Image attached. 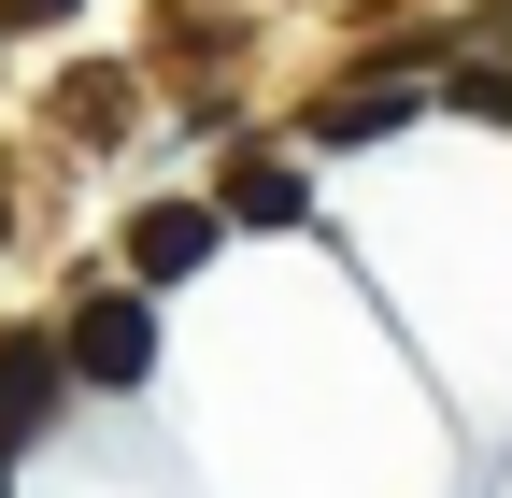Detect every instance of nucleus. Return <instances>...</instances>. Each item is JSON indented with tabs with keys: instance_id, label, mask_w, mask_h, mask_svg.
I'll use <instances>...</instances> for the list:
<instances>
[{
	"instance_id": "f03ea898",
	"label": "nucleus",
	"mask_w": 512,
	"mask_h": 498,
	"mask_svg": "<svg viewBox=\"0 0 512 498\" xmlns=\"http://www.w3.org/2000/svg\"><path fill=\"white\" fill-rule=\"evenodd\" d=\"M43 413H57V356L43 342H0V442H29Z\"/></svg>"
},
{
	"instance_id": "f257e3e1",
	"label": "nucleus",
	"mask_w": 512,
	"mask_h": 498,
	"mask_svg": "<svg viewBox=\"0 0 512 498\" xmlns=\"http://www.w3.org/2000/svg\"><path fill=\"white\" fill-rule=\"evenodd\" d=\"M143 356H157V328H143V299H100V314L72 328V370H100V385H143Z\"/></svg>"
},
{
	"instance_id": "7ed1b4c3",
	"label": "nucleus",
	"mask_w": 512,
	"mask_h": 498,
	"mask_svg": "<svg viewBox=\"0 0 512 498\" xmlns=\"http://www.w3.org/2000/svg\"><path fill=\"white\" fill-rule=\"evenodd\" d=\"M200 242H214V214H185V200H157L143 228H128V257H143V271H200Z\"/></svg>"
},
{
	"instance_id": "20e7f679",
	"label": "nucleus",
	"mask_w": 512,
	"mask_h": 498,
	"mask_svg": "<svg viewBox=\"0 0 512 498\" xmlns=\"http://www.w3.org/2000/svg\"><path fill=\"white\" fill-rule=\"evenodd\" d=\"M228 214H271V228H285V214H299V171H271V157H242V171H228Z\"/></svg>"
}]
</instances>
